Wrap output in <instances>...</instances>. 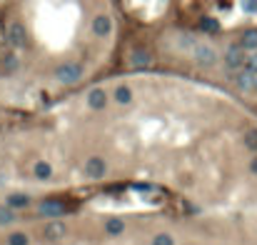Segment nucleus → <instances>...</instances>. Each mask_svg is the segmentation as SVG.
Wrapping results in <instances>:
<instances>
[{
    "mask_svg": "<svg viewBox=\"0 0 257 245\" xmlns=\"http://www.w3.org/2000/svg\"><path fill=\"white\" fill-rule=\"evenodd\" d=\"M245 63H247L245 48L240 45V43H232V45L225 50V68L227 70H240V68H245Z\"/></svg>",
    "mask_w": 257,
    "mask_h": 245,
    "instance_id": "1",
    "label": "nucleus"
},
{
    "mask_svg": "<svg viewBox=\"0 0 257 245\" xmlns=\"http://www.w3.org/2000/svg\"><path fill=\"white\" fill-rule=\"evenodd\" d=\"M55 78L65 85H75L82 78V65L80 63H62L60 68L55 70Z\"/></svg>",
    "mask_w": 257,
    "mask_h": 245,
    "instance_id": "2",
    "label": "nucleus"
},
{
    "mask_svg": "<svg viewBox=\"0 0 257 245\" xmlns=\"http://www.w3.org/2000/svg\"><path fill=\"white\" fill-rule=\"evenodd\" d=\"M5 40H8L10 48H25V43H28L25 25L23 23H10L8 30H5Z\"/></svg>",
    "mask_w": 257,
    "mask_h": 245,
    "instance_id": "3",
    "label": "nucleus"
},
{
    "mask_svg": "<svg viewBox=\"0 0 257 245\" xmlns=\"http://www.w3.org/2000/svg\"><path fill=\"white\" fill-rule=\"evenodd\" d=\"M192 58H195V63L202 65V68H210V65H215V63H217V53H215V48L205 45V43H198L195 50H192Z\"/></svg>",
    "mask_w": 257,
    "mask_h": 245,
    "instance_id": "4",
    "label": "nucleus"
},
{
    "mask_svg": "<svg viewBox=\"0 0 257 245\" xmlns=\"http://www.w3.org/2000/svg\"><path fill=\"white\" fill-rule=\"evenodd\" d=\"M105 173H108V165H105L102 158L93 155V158L85 160V175H88V178H93V180H100V178H105Z\"/></svg>",
    "mask_w": 257,
    "mask_h": 245,
    "instance_id": "5",
    "label": "nucleus"
},
{
    "mask_svg": "<svg viewBox=\"0 0 257 245\" xmlns=\"http://www.w3.org/2000/svg\"><path fill=\"white\" fill-rule=\"evenodd\" d=\"M38 213L48 215V218H58V215L65 213V203H60V200H42L38 205Z\"/></svg>",
    "mask_w": 257,
    "mask_h": 245,
    "instance_id": "6",
    "label": "nucleus"
},
{
    "mask_svg": "<svg viewBox=\"0 0 257 245\" xmlns=\"http://www.w3.org/2000/svg\"><path fill=\"white\" fill-rule=\"evenodd\" d=\"M42 235H45L48 240H60V238L68 235V225H65V223H60V220H53V223H48V225H45Z\"/></svg>",
    "mask_w": 257,
    "mask_h": 245,
    "instance_id": "7",
    "label": "nucleus"
},
{
    "mask_svg": "<svg viewBox=\"0 0 257 245\" xmlns=\"http://www.w3.org/2000/svg\"><path fill=\"white\" fill-rule=\"evenodd\" d=\"M235 85L240 88V90H255V85H257V73H252V70H242L240 75H235Z\"/></svg>",
    "mask_w": 257,
    "mask_h": 245,
    "instance_id": "8",
    "label": "nucleus"
},
{
    "mask_svg": "<svg viewBox=\"0 0 257 245\" xmlns=\"http://www.w3.org/2000/svg\"><path fill=\"white\" fill-rule=\"evenodd\" d=\"M110 30H113L110 15H95V20H93V33H95L98 38H105V35H110Z\"/></svg>",
    "mask_w": 257,
    "mask_h": 245,
    "instance_id": "9",
    "label": "nucleus"
},
{
    "mask_svg": "<svg viewBox=\"0 0 257 245\" xmlns=\"http://www.w3.org/2000/svg\"><path fill=\"white\" fill-rule=\"evenodd\" d=\"M88 105L93 110H102L105 105H108V93H105L102 88H93V90L88 93Z\"/></svg>",
    "mask_w": 257,
    "mask_h": 245,
    "instance_id": "10",
    "label": "nucleus"
},
{
    "mask_svg": "<svg viewBox=\"0 0 257 245\" xmlns=\"http://www.w3.org/2000/svg\"><path fill=\"white\" fill-rule=\"evenodd\" d=\"M122 233H125V220L122 218H108V220H105V235L118 238Z\"/></svg>",
    "mask_w": 257,
    "mask_h": 245,
    "instance_id": "11",
    "label": "nucleus"
},
{
    "mask_svg": "<svg viewBox=\"0 0 257 245\" xmlns=\"http://www.w3.org/2000/svg\"><path fill=\"white\" fill-rule=\"evenodd\" d=\"M150 63H153V55H150L147 50H135L130 55V65H133V68H147Z\"/></svg>",
    "mask_w": 257,
    "mask_h": 245,
    "instance_id": "12",
    "label": "nucleus"
},
{
    "mask_svg": "<svg viewBox=\"0 0 257 245\" xmlns=\"http://www.w3.org/2000/svg\"><path fill=\"white\" fill-rule=\"evenodd\" d=\"M240 45H242L245 50H257V28H252V30H245V33H242Z\"/></svg>",
    "mask_w": 257,
    "mask_h": 245,
    "instance_id": "13",
    "label": "nucleus"
},
{
    "mask_svg": "<svg viewBox=\"0 0 257 245\" xmlns=\"http://www.w3.org/2000/svg\"><path fill=\"white\" fill-rule=\"evenodd\" d=\"M28 203H30V198L23 195V193H13V195H8V205H10V208H28Z\"/></svg>",
    "mask_w": 257,
    "mask_h": 245,
    "instance_id": "14",
    "label": "nucleus"
},
{
    "mask_svg": "<svg viewBox=\"0 0 257 245\" xmlns=\"http://www.w3.org/2000/svg\"><path fill=\"white\" fill-rule=\"evenodd\" d=\"M115 100L120 103V105H127V103H133V90L127 85H120L118 90H115Z\"/></svg>",
    "mask_w": 257,
    "mask_h": 245,
    "instance_id": "15",
    "label": "nucleus"
},
{
    "mask_svg": "<svg viewBox=\"0 0 257 245\" xmlns=\"http://www.w3.org/2000/svg\"><path fill=\"white\" fill-rule=\"evenodd\" d=\"M33 173H35V178H40V180H48V178L53 175V168H50V163H35V168H33Z\"/></svg>",
    "mask_w": 257,
    "mask_h": 245,
    "instance_id": "16",
    "label": "nucleus"
},
{
    "mask_svg": "<svg viewBox=\"0 0 257 245\" xmlns=\"http://www.w3.org/2000/svg\"><path fill=\"white\" fill-rule=\"evenodd\" d=\"M245 148L247 150H257V128L245 133Z\"/></svg>",
    "mask_w": 257,
    "mask_h": 245,
    "instance_id": "17",
    "label": "nucleus"
},
{
    "mask_svg": "<svg viewBox=\"0 0 257 245\" xmlns=\"http://www.w3.org/2000/svg\"><path fill=\"white\" fill-rule=\"evenodd\" d=\"M202 30L205 33H217L220 30V23L215 18H202Z\"/></svg>",
    "mask_w": 257,
    "mask_h": 245,
    "instance_id": "18",
    "label": "nucleus"
},
{
    "mask_svg": "<svg viewBox=\"0 0 257 245\" xmlns=\"http://www.w3.org/2000/svg\"><path fill=\"white\" fill-rule=\"evenodd\" d=\"M8 245H28V235L25 233H10Z\"/></svg>",
    "mask_w": 257,
    "mask_h": 245,
    "instance_id": "19",
    "label": "nucleus"
},
{
    "mask_svg": "<svg viewBox=\"0 0 257 245\" xmlns=\"http://www.w3.org/2000/svg\"><path fill=\"white\" fill-rule=\"evenodd\" d=\"M153 245H175V240H173V235H167V233H158L153 238Z\"/></svg>",
    "mask_w": 257,
    "mask_h": 245,
    "instance_id": "20",
    "label": "nucleus"
},
{
    "mask_svg": "<svg viewBox=\"0 0 257 245\" xmlns=\"http://www.w3.org/2000/svg\"><path fill=\"white\" fill-rule=\"evenodd\" d=\"M15 220V215H13V208L8 205H0V223H13Z\"/></svg>",
    "mask_w": 257,
    "mask_h": 245,
    "instance_id": "21",
    "label": "nucleus"
},
{
    "mask_svg": "<svg viewBox=\"0 0 257 245\" xmlns=\"http://www.w3.org/2000/svg\"><path fill=\"white\" fill-rule=\"evenodd\" d=\"M245 68H247V70H252V73H257V50H255L252 55H247V63H245Z\"/></svg>",
    "mask_w": 257,
    "mask_h": 245,
    "instance_id": "22",
    "label": "nucleus"
},
{
    "mask_svg": "<svg viewBox=\"0 0 257 245\" xmlns=\"http://www.w3.org/2000/svg\"><path fill=\"white\" fill-rule=\"evenodd\" d=\"M15 65H18L15 55H5V58H3V68H5V70H15Z\"/></svg>",
    "mask_w": 257,
    "mask_h": 245,
    "instance_id": "23",
    "label": "nucleus"
},
{
    "mask_svg": "<svg viewBox=\"0 0 257 245\" xmlns=\"http://www.w3.org/2000/svg\"><path fill=\"white\" fill-rule=\"evenodd\" d=\"M242 8L250 10V13H255L257 10V0H242Z\"/></svg>",
    "mask_w": 257,
    "mask_h": 245,
    "instance_id": "24",
    "label": "nucleus"
},
{
    "mask_svg": "<svg viewBox=\"0 0 257 245\" xmlns=\"http://www.w3.org/2000/svg\"><path fill=\"white\" fill-rule=\"evenodd\" d=\"M250 170H252V173H255V175H257V158H255V160H252V163H250Z\"/></svg>",
    "mask_w": 257,
    "mask_h": 245,
    "instance_id": "25",
    "label": "nucleus"
},
{
    "mask_svg": "<svg viewBox=\"0 0 257 245\" xmlns=\"http://www.w3.org/2000/svg\"><path fill=\"white\" fill-rule=\"evenodd\" d=\"M255 90H257V85H255Z\"/></svg>",
    "mask_w": 257,
    "mask_h": 245,
    "instance_id": "26",
    "label": "nucleus"
}]
</instances>
